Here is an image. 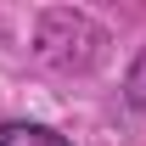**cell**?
Returning a JSON list of instances; mask_svg holds the SVG:
<instances>
[{
    "label": "cell",
    "mask_w": 146,
    "mask_h": 146,
    "mask_svg": "<svg viewBox=\"0 0 146 146\" xmlns=\"http://www.w3.org/2000/svg\"><path fill=\"white\" fill-rule=\"evenodd\" d=\"M0 146H73L62 129L51 124H28V118H11V124H0Z\"/></svg>",
    "instance_id": "cell-1"
}]
</instances>
